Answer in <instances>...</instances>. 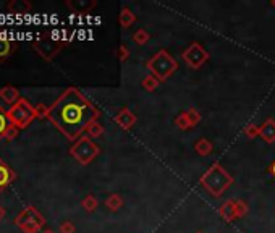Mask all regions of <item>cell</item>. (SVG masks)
<instances>
[{"instance_id":"obj_24","label":"cell","mask_w":275,"mask_h":233,"mask_svg":"<svg viewBox=\"0 0 275 233\" xmlns=\"http://www.w3.org/2000/svg\"><path fill=\"white\" fill-rule=\"evenodd\" d=\"M149 39H151V34L146 31L144 28L136 29L135 34H133V40H135V44H138V46H144V44H147V43H149Z\"/></svg>"},{"instance_id":"obj_14","label":"cell","mask_w":275,"mask_h":233,"mask_svg":"<svg viewBox=\"0 0 275 233\" xmlns=\"http://www.w3.org/2000/svg\"><path fill=\"white\" fill-rule=\"evenodd\" d=\"M67 7L73 10V13H89L96 7V2L94 0H91V2L88 0H73V2L67 0Z\"/></svg>"},{"instance_id":"obj_26","label":"cell","mask_w":275,"mask_h":233,"mask_svg":"<svg viewBox=\"0 0 275 233\" xmlns=\"http://www.w3.org/2000/svg\"><path fill=\"white\" fill-rule=\"evenodd\" d=\"M186 115L189 117V120H191V123H193V126H196L199 121H201V112L198 109H195V107H189L188 110H186Z\"/></svg>"},{"instance_id":"obj_37","label":"cell","mask_w":275,"mask_h":233,"mask_svg":"<svg viewBox=\"0 0 275 233\" xmlns=\"http://www.w3.org/2000/svg\"><path fill=\"white\" fill-rule=\"evenodd\" d=\"M198 233H202V231H198Z\"/></svg>"},{"instance_id":"obj_30","label":"cell","mask_w":275,"mask_h":233,"mask_svg":"<svg viewBox=\"0 0 275 233\" xmlns=\"http://www.w3.org/2000/svg\"><path fill=\"white\" fill-rule=\"evenodd\" d=\"M117 57H118L120 62H126L128 57H130V49H128L125 44H121V46L118 47V50H117Z\"/></svg>"},{"instance_id":"obj_36","label":"cell","mask_w":275,"mask_h":233,"mask_svg":"<svg viewBox=\"0 0 275 233\" xmlns=\"http://www.w3.org/2000/svg\"><path fill=\"white\" fill-rule=\"evenodd\" d=\"M270 7H272V8H275V0H272V2H270Z\"/></svg>"},{"instance_id":"obj_18","label":"cell","mask_w":275,"mask_h":233,"mask_svg":"<svg viewBox=\"0 0 275 233\" xmlns=\"http://www.w3.org/2000/svg\"><path fill=\"white\" fill-rule=\"evenodd\" d=\"M15 47V43H12L10 39H0V62H5L8 57H12Z\"/></svg>"},{"instance_id":"obj_23","label":"cell","mask_w":275,"mask_h":233,"mask_svg":"<svg viewBox=\"0 0 275 233\" xmlns=\"http://www.w3.org/2000/svg\"><path fill=\"white\" fill-rule=\"evenodd\" d=\"M99 206V201L94 195H86V198L81 201V207H83L86 212H94Z\"/></svg>"},{"instance_id":"obj_5","label":"cell","mask_w":275,"mask_h":233,"mask_svg":"<svg viewBox=\"0 0 275 233\" xmlns=\"http://www.w3.org/2000/svg\"><path fill=\"white\" fill-rule=\"evenodd\" d=\"M8 118L10 123L15 125L18 130H25L36 117V107L31 105L28 99L22 97L15 105L8 109Z\"/></svg>"},{"instance_id":"obj_4","label":"cell","mask_w":275,"mask_h":233,"mask_svg":"<svg viewBox=\"0 0 275 233\" xmlns=\"http://www.w3.org/2000/svg\"><path fill=\"white\" fill-rule=\"evenodd\" d=\"M70 154L73 156L81 165H89L91 162L100 154V147L94 143L93 138H89L88 135H83L71 144Z\"/></svg>"},{"instance_id":"obj_31","label":"cell","mask_w":275,"mask_h":233,"mask_svg":"<svg viewBox=\"0 0 275 233\" xmlns=\"http://www.w3.org/2000/svg\"><path fill=\"white\" fill-rule=\"evenodd\" d=\"M49 115V107H46L44 104L36 105V117L37 118H47Z\"/></svg>"},{"instance_id":"obj_34","label":"cell","mask_w":275,"mask_h":233,"mask_svg":"<svg viewBox=\"0 0 275 233\" xmlns=\"http://www.w3.org/2000/svg\"><path fill=\"white\" fill-rule=\"evenodd\" d=\"M5 217V209L2 207V206H0V220H2Z\"/></svg>"},{"instance_id":"obj_35","label":"cell","mask_w":275,"mask_h":233,"mask_svg":"<svg viewBox=\"0 0 275 233\" xmlns=\"http://www.w3.org/2000/svg\"><path fill=\"white\" fill-rule=\"evenodd\" d=\"M40 233H55V231H54V230H50V228H47V230H43Z\"/></svg>"},{"instance_id":"obj_32","label":"cell","mask_w":275,"mask_h":233,"mask_svg":"<svg viewBox=\"0 0 275 233\" xmlns=\"http://www.w3.org/2000/svg\"><path fill=\"white\" fill-rule=\"evenodd\" d=\"M18 133H19V130L15 125H10L8 130H7V133H5V139L12 141V139H15L18 136Z\"/></svg>"},{"instance_id":"obj_25","label":"cell","mask_w":275,"mask_h":233,"mask_svg":"<svg viewBox=\"0 0 275 233\" xmlns=\"http://www.w3.org/2000/svg\"><path fill=\"white\" fill-rule=\"evenodd\" d=\"M86 135L89 138H99V136H102L104 135V126L99 123V121H93L88 128H86Z\"/></svg>"},{"instance_id":"obj_7","label":"cell","mask_w":275,"mask_h":233,"mask_svg":"<svg viewBox=\"0 0 275 233\" xmlns=\"http://www.w3.org/2000/svg\"><path fill=\"white\" fill-rule=\"evenodd\" d=\"M64 46H65V40L55 39L52 37V34H47V33L40 34L33 43V49L46 60H54L55 55L64 49Z\"/></svg>"},{"instance_id":"obj_9","label":"cell","mask_w":275,"mask_h":233,"mask_svg":"<svg viewBox=\"0 0 275 233\" xmlns=\"http://www.w3.org/2000/svg\"><path fill=\"white\" fill-rule=\"evenodd\" d=\"M114 121L115 123L123 130V131H128V130H131L135 126V123L138 121V117L131 112V110L128 109V107H123L120 110V112L115 115V118H114Z\"/></svg>"},{"instance_id":"obj_20","label":"cell","mask_w":275,"mask_h":233,"mask_svg":"<svg viewBox=\"0 0 275 233\" xmlns=\"http://www.w3.org/2000/svg\"><path fill=\"white\" fill-rule=\"evenodd\" d=\"M159 84H160V81L152 75H146L141 81V86L144 88V91H147V93H154V91L159 88Z\"/></svg>"},{"instance_id":"obj_11","label":"cell","mask_w":275,"mask_h":233,"mask_svg":"<svg viewBox=\"0 0 275 233\" xmlns=\"http://www.w3.org/2000/svg\"><path fill=\"white\" fill-rule=\"evenodd\" d=\"M219 216L225 222H233L237 217V201L235 199H227L223 204L219 207Z\"/></svg>"},{"instance_id":"obj_33","label":"cell","mask_w":275,"mask_h":233,"mask_svg":"<svg viewBox=\"0 0 275 233\" xmlns=\"http://www.w3.org/2000/svg\"><path fill=\"white\" fill-rule=\"evenodd\" d=\"M269 172H270V175L275 178V160H273L272 164H270V167H269Z\"/></svg>"},{"instance_id":"obj_10","label":"cell","mask_w":275,"mask_h":233,"mask_svg":"<svg viewBox=\"0 0 275 233\" xmlns=\"http://www.w3.org/2000/svg\"><path fill=\"white\" fill-rule=\"evenodd\" d=\"M15 178H16V174L13 172V168L0 159V193H2L10 183H13Z\"/></svg>"},{"instance_id":"obj_27","label":"cell","mask_w":275,"mask_h":233,"mask_svg":"<svg viewBox=\"0 0 275 233\" xmlns=\"http://www.w3.org/2000/svg\"><path fill=\"white\" fill-rule=\"evenodd\" d=\"M244 135H246L249 139H254L259 136V126L256 123H248L244 126Z\"/></svg>"},{"instance_id":"obj_12","label":"cell","mask_w":275,"mask_h":233,"mask_svg":"<svg viewBox=\"0 0 275 233\" xmlns=\"http://www.w3.org/2000/svg\"><path fill=\"white\" fill-rule=\"evenodd\" d=\"M259 136L266 141L267 144L275 143V120L266 118V121L259 126Z\"/></svg>"},{"instance_id":"obj_2","label":"cell","mask_w":275,"mask_h":233,"mask_svg":"<svg viewBox=\"0 0 275 233\" xmlns=\"http://www.w3.org/2000/svg\"><path fill=\"white\" fill-rule=\"evenodd\" d=\"M199 181L209 195H212L214 198H219L230 188V185L233 183V177L219 162H214L204 174H202Z\"/></svg>"},{"instance_id":"obj_22","label":"cell","mask_w":275,"mask_h":233,"mask_svg":"<svg viewBox=\"0 0 275 233\" xmlns=\"http://www.w3.org/2000/svg\"><path fill=\"white\" fill-rule=\"evenodd\" d=\"M173 123H175L177 128H180V130H183V131L193 128V123H191L189 117L186 115V112H181L180 115H177L175 120H173Z\"/></svg>"},{"instance_id":"obj_16","label":"cell","mask_w":275,"mask_h":233,"mask_svg":"<svg viewBox=\"0 0 275 233\" xmlns=\"http://www.w3.org/2000/svg\"><path fill=\"white\" fill-rule=\"evenodd\" d=\"M7 8L13 15H25L31 10V4L28 0H12V2H8Z\"/></svg>"},{"instance_id":"obj_3","label":"cell","mask_w":275,"mask_h":233,"mask_svg":"<svg viewBox=\"0 0 275 233\" xmlns=\"http://www.w3.org/2000/svg\"><path fill=\"white\" fill-rule=\"evenodd\" d=\"M146 68L152 76H156L160 83H164L178 70V63L170 52H167L165 49H160L146 62Z\"/></svg>"},{"instance_id":"obj_1","label":"cell","mask_w":275,"mask_h":233,"mask_svg":"<svg viewBox=\"0 0 275 233\" xmlns=\"http://www.w3.org/2000/svg\"><path fill=\"white\" fill-rule=\"evenodd\" d=\"M99 115V109L78 88L71 86L49 107L47 118L67 139L75 143L93 121H97Z\"/></svg>"},{"instance_id":"obj_29","label":"cell","mask_w":275,"mask_h":233,"mask_svg":"<svg viewBox=\"0 0 275 233\" xmlns=\"http://www.w3.org/2000/svg\"><path fill=\"white\" fill-rule=\"evenodd\" d=\"M58 230H60V233H75V231H76V227H75L73 222L65 220V222H62V224H60Z\"/></svg>"},{"instance_id":"obj_15","label":"cell","mask_w":275,"mask_h":233,"mask_svg":"<svg viewBox=\"0 0 275 233\" xmlns=\"http://www.w3.org/2000/svg\"><path fill=\"white\" fill-rule=\"evenodd\" d=\"M118 23L123 29H128L130 26H133L136 23V13L131 8L123 7V8H121L120 15H118Z\"/></svg>"},{"instance_id":"obj_28","label":"cell","mask_w":275,"mask_h":233,"mask_svg":"<svg viewBox=\"0 0 275 233\" xmlns=\"http://www.w3.org/2000/svg\"><path fill=\"white\" fill-rule=\"evenodd\" d=\"M248 210H249V207H248L246 202H244L243 199H237V217L243 219L248 214Z\"/></svg>"},{"instance_id":"obj_6","label":"cell","mask_w":275,"mask_h":233,"mask_svg":"<svg viewBox=\"0 0 275 233\" xmlns=\"http://www.w3.org/2000/svg\"><path fill=\"white\" fill-rule=\"evenodd\" d=\"M15 225L23 233H40L46 225V219L34 206H28L16 216Z\"/></svg>"},{"instance_id":"obj_21","label":"cell","mask_w":275,"mask_h":233,"mask_svg":"<svg viewBox=\"0 0 275 233\" xmlns=\"http://www.w3.org/2000/svg\"><path fill=\"white\" fill-rule=\"evenodd\" d=\"M10 125L12 123H10V118H8V110H5L2 105H0V141L5 138V133Z\"/></svg>"},{"instance_id":"obj_13","label":"cell","mask_w":275,"mask_h":233,"mask_svg":"<svg viewBox=\"0 0 275 233\" xmlns=\"http://www.w3.org/2000/svg\"><path fill=\"white\" fill-rule=\"evenodd\" d=\"M0 99H2L5 104L15 105L18 100L22 99V96H19V91L15 86H4V88H0Z\"/></svg>"},{"instance_id":"obj_19","label":"cell","mask_w":275,"mask_h":233,"mask_svg":"<svg viewBox=\"0 0 275 233\" xmlns=\"http://www.w3.org/2000/svg\"><path fill=\"white\" fill-rule=\"evenodd\" d=\"M104 204H105V207L109 210L117 212L118 209L123 207V198H121L120 195H117V193H112V195L107 196V199L104 201Z\"/></svg>"},{"instance_id":"obj_17","label":"cell","mask_w":275,"mask_h":233,"mask_svg":"<svg viewBox=\"0 0 275 233\" xmlns=\"http://www.w3.org/2000/svg\"><path fill=\"white\" fill-rule=\"evenodd\" d=\"M195 151H196V154L201 156V157H206L209 154H212V151H214V144L210 143V141L207 138H199L196 141V144H195Z\"/></svg>"},{"instance_id":"obj_8","label":"cell","mask_w":275,"mask_h":233,"mask_svg":"<svg viewBox=\"0 0 275 233\" xmlns=\"http://www.w3.org/2000/svg\"><path fill=\"white\" fill-rule=\"evenodd\" d=\"M181 58L189 68L198 70L204 65L209 60V52L202 47V44L199 43H191L185 50L181 52Z\"/></svg>"}]
</instances>
